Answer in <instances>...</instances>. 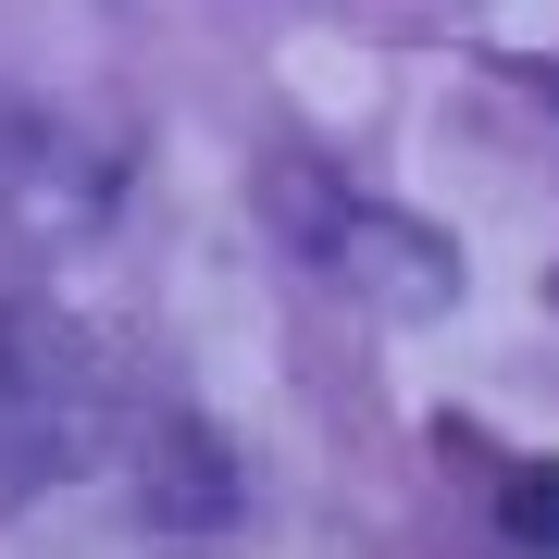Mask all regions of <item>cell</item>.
I'll return each instance as SVG.
<instances>
[{
  "instance_id": "obj_1",
  "label": "cell",
  "mask_w": 559,
  "mask_h": 559,
  "mask_svg": "<svg viewBox=\"0 0 559 559\" xmlns=\"http://www.w3.org/2000/svg\"><path fill=\"white\" fill-rule=\"evenodd\" d=\"M112 373L50 299H0V485H75L112 460Z\"/></svg>"
},
{
  "instance_id": "obj_5",
  "label": "cell",
  "mask_w": 559,
  "mask_h": 559,
  "mask_svg": "<svg viewBox=\"0 0 559 559\" xmlns=\"http://www.w3.org/2000/svg\"><path fill=\"white\" fill-rule=\"evenodd\" d=\"M498 535L522 559H559V460H510V485H498Z\"/></svg>"
},
{
  "instance_id": "obj_4",
  "label": "cell",
  "mask_w": 559,
  "mask_h": 559,
  "mask_svg": "<svg viewBox=\"0 0 559 559\" xmlns=\"http://www.w3.org/2000/svg\"><path fill=\"white\" fill-rule=\"evenodd\" d=\"M138 510L162 535H224L249 510V460L212 436V423H150L138 436Z\"/></svg>"
},
{
  "instance_id": "obj_3",
  "label": "cell",
  "mask_w": 559,
  "mask_h": 559,
  "mask_svg": "<svg viewBox=\"0 0 559 559\" xmlns=\"http://www.w3.org/2000/svg\"><path fill=\"white\" fill-rule=\"evenodd\" d=\"M124 162L100 138H75L62 112H0V224H13L25 249H62L87 237V224L112 212Z\"/></svg>"
},
{
  "instance_id": "obj_2",
  "label": "cell",
  "mask_w": 559,
  "mask_h": 559,
  "mask_svg": "<svg viewBox=\"0 0 559 559\" xmlns=\"http://www.w3.org/2000/svg\"><path fill=\"white\" fill-rule=\"evenodd\" d=\"M261 200H274L286 237H299V261H311L323 286H348L360 311H385V323H436V311L460 299V249L436 237V224L360 200V187L311 175V162H274V175H261Z\"/></svg>"
}]
</instances>
